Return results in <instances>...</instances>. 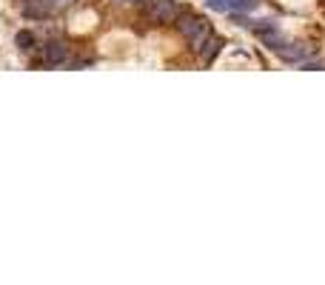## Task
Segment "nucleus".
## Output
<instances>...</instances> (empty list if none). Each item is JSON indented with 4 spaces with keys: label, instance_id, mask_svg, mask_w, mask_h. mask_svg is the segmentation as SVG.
<instances>
[{
    "label": "nucleus",
    "instance_id": "nucleus-1",
    "mask_svg": "<svg viewBox=\"0 0 325 285\" xmlns=\"http://www.w3.org/2000/svg\"><path fill=\"white\" fill-rule=\"evenodd\" d=\"M177 32H180L194 49H200L202 40L209 37V23L202 20V17H194V14H180V17H177Z\"/></svg>",
    "mask_w": 325,
    "mask_h": 285
},
{
    "label": "nucleus",
    "instance_id": "nucleus-2",
    "mask_svg": "<svg viewBox=\"0 0 325 285\" xmlns=\"http://www.w3.org/2000/svg\"><path fill=\"white\" fill-rule=\"evenodd\" d=\"M149 17L154 23H171L177 17V3L174 0H154L152 9H149Z\"/></svg>",
    "mask_w": 325,
    "mask_h": 285
},
{
    "label": "nucleus",
    "instance_id": "nucleus-3",
    "mask_svg": "<svg viewBox=\"0 0 325 285\" xmlns=\"http://www.w3.org/2000/svg\"><path fill=\"white\" fill-rule=\"evenodd\" d=\"M254 32H257V37L262 40V46H268V49H274V51L280 49L282 43H285V37H282L280 32H277L274 23H262V26H257Z\"/></svg>",
    "mask_w": 325,
    "mask_h": 285
},
{
    "label": "nucleus",
    "instance_id": "nucleus-4",
    "mask_svg": "<svg viewBox=\"0 0 325 285\" xmlns=\"http://www.w3.org/2000/svg\"><path fill=\"white\" fill-rule=\"evenodd\" d=\"M223 46H225L223 37H205V40H202V46H200L197 51H200V57L205 60V63H211V60H214V57L223 51Z\"/></svg>",
    "mask_w": 325,
    "mask_h": 285
},
{
    "label": "nucleus",
    "instance_id": "nucleus-5",
    "mask_svg": "<svg viewBox=\"0 0 325 285\" xmlns=\"http://www.w3.org/2000/svg\"><path fill=\"white\" fill-rule=\"evenodd\" d=\"M66 60V43L63 40H51L49 46H46V63H63Z\"/></svg>",
    "mask_w": 325,
    "mask_h": 285
},
{
    "label": "nucleus",
    "instance_id": "nucleus-6",
    "mask_svg": "<svg viewBox=\"0 0 325 285\" xmlns=\"http://www.w3.org/2000/svg\"><path fill=\"white\" fill-rule=\"evenodd\" d=\"M277 54L282 57V60H303L305 51L300 49V46H291V43H282L280 49H277Z\"/></svg>",
    "mask_w": 325,
    "mask_h": 285
},
{
    "label": "nucleus",
    "instance_id": "nucleus-7",
    "mask_svg": "<svg viewBox=\"0 0 325 285\" xmlns=\"http://www.w3.org/2000/svg\"><path fill=\"white\" fill-rule=\"evenodd\" d=\"M15 43L20 46V49H32V46H35V35H32L29 28H20V32L15 35Z\"/></svg>",
    "mask_w": 325,
    "mask_h": 285
},
{
    "label": "nucleus",
    "instance_id": "nucleus-8",
    "mask_svg": "<svg viewBox=\"0 0 325 285\" xmlns=\"http://www.w3.org/2000/svg\"><path fill=\"white\" fill-rule=\"evenodd\" d=\"M26 17H46V6H40V3H26Z\"/></svg>",
    "mask_w": 325,
    "mask_h": 285
},
{
    "label": "nucleus",
    "instance_id": "nucleus-9",
    "mask_svg": "<svg viewBox=\"0 0 325 285\" xmlns=\"http://www.w3.org/2000/svg\"><path fill=\"white\" fill-rule=\"evenodd\" d=\"M257 3H260V0H231V6L240 9V12H254Z\"/></svg>",
    "mask_w": 325,
    "mask_h": 285
},
{
    "label": "nucleus",
    "instance_id": "nucleus-10",
    "mask_svg": "<svg viewBox=\"0 0 325 285\" xmlns=\"http://www.w3.org/2000/svg\"><path fill=\"white\" fill-rule=\"evenodd\" d=\"M209 9H214V12H228V9H231V0H209Z\"/></svg>",
    "mask_w": 325,
    "mask_h": 285
},
{
    "label": "nucleus",
    "instance_id": "nucleus-11",
    "mask_svg": "<svg viewBox=\"0 0 325 285\" xmlns=\"http://www.w3.org/2000/svg\"><path fill=\"white\" fill-rule=\"evenodd\" d=\"M131 3H137V0H131Z\"/></svg>",
    "mask_w": 325,
    "mask_h": 285
}]
</instances>
